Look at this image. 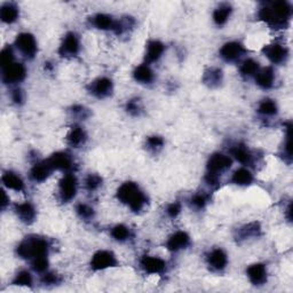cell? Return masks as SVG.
<instances>
[{
    "label": "cell",
    "mask_w": 293,
    "mask_h": 293,
    "mask_svg": "<svg viewBox=\"0 0 293 293\" xmlns=\"http://www.w3.org/2000/svg\"><path fill=\"white\" fill-rule=\"evenodd\" d=\"M117 197L133 212H140L146 203L145 195L134 182H125L117 190Z\"/></svg>",
    "instance_id": "6da1fadb"
},
{
    "label": "cell",
    "mask_w": 293,
    "mask_h": 293,
    "mask_svg": "<svg viewBox=\"0 0 293 293\" xmlns=\"http://www.w3.org/2000/svg\"><path fill=\"white\" fill-rule=\"evenodd\" d=\"M18 254L23 259H35L38 257H47L48 244L46 240L40 237H30L23 241L18 246Z\"/></svg>",
    "instance_id": "7a4b0ae2"
},
{
    "label": "cell",
    "mask_w": 293,
    "mask_h": 293,
    "mask_svg": "<svg viewBox=\"0 0 293 293\" xmlns=\"http://www.w3.org/2000/svg\"><path fill=\"white\" fill-rule=\"evenodd\" d=\"M15 45L21 54L28 58H32L37 54V51H38L35 37L28 32L20 33L18 38H16Z\"/></svg>",
    "instance_id": "3957f363"
},
{
    "label": "cell",
    "mask_w": 293,
    "mask_h": 293,
    "mask_svg": "<svg viewBox=\"0 0 293 293\" xmlns=\"http://www.w3.org/2000/svg\"><path fill=\"white\" fill-rule=\"evenodd\" d=\"M27 76L26 66L22 63H13L3 68V81L5 84H18L22 82Z\"/></svg>",
    "instance_id": "277c9868"
},
{
    "label": "cell",
    "mask_w": 293,
    "mask_h": 293,
    "mask_svg": "<svg viewBox=\"0 0 293 293\" xmlns=\"http://www.w3.org/2000/svg\"><path fill=\"white\" fill-rule=\"evenodd\" d=\"M60 197L63 202H70L77 194V179L74 174H65L58 185Z\"/></svg>",
    "instance_id": "5b68a950"
},
{
    "label": "cell",
    "mask_w": 293,
    "mask_h": 293,
    "mask_svg": "<svg viewBox=\"0 0 293 293\" xmlns=\"http://www.w3.org/2000/svg\"><path fill=\"white\" fill-rule=\"evenodd\" d=\"M117 265V259L115 254L110 251H99L92 258L91 266L95 270H103L107 268L115 267Z\"/></svg>",
    "instance_id": "8992f818"
},
{
    "label": "cell",
    "mask_w": 293,
    "mask_h": 293,
    "mask_svg": "<svg viewBox=\"0 0 293 293\" xmlns=\"http://www.w3.org/2000/svg\"><path fill=\"white\" fill-rule=\"evenodd\" d=\"M79 49H81V43H79L77 35L74 32H69L66 33L63 38L60 49H58V53H60L61 56L72 57L77 55Z\"/></svg>",
    "instance_id": "52a82bcc"
},
{
    "label": "cell",
    "mask_w": 293,
    "mask_h": 293,
    "mask_svg": "<svg viewBox=\"0 0 293 293\" xmlns=\"http://www.w3.org/2000/svg\"><path fill=\"white\" fill-rule=\"evenodd\" d=\"M245 48L237 41H229L226 43L220 49V56L227 62H235L244 55Z\"/></svg>",
    "instance_id": "ba28073f"
},
{
    "label": "cell",
    "mask_w": 293,
    "mask_h": 293,
    "mask_svg": "<svg viewBox=\"0 0 293 293\" xmlns=\"http://www.w3.org/2000/svg\"><path fill=\"white\" fill-rule=\"evenodd\" d=\"M233 164L232 158L227 155L224 154H214L210 157V160L207 162V172L219 174L224 172L227 169H229Z\"/></svg>",
    "instance_id": "9c48e42d"
},
{
    "label": "cell",
    "mask_w": 293,
    "mask_h": 293,
    "mask_svg": "<svg viewBox=\"0 0 293 293\" xmlns=\"http://www.w3.org/2000/svg\"><path fill=\"white\" fill-rule=\"evenodd\" d=\"M263 53L265 55L269 58L270 62L274 64H280L286 60L287 57V49L280 44H271L267 45L263 48Z\"/></svg>",
    "instance_id": "30bf717a"
},
{
    "label": "cell",
    "mask_w": 293,
    "mask_h": 293,
    "mask_svg": "<svg viewBox=\"0 0 293 293\" xmlns=\"http://www.w3.org/2000/svg\"><path fill=\"white\" fill-rule=\"evenodd\" d=\"M48 164L51 165L52 170L65 171L68 172L74 167V161L70 157V155L65 153H56L54 154L51 158L47 160Z\"/></svg>",
    "instance_id": "8fae6325"
},
{
    "label": "cell",
    "mask_w": 293,
    "mask_h": 293,
    "mask_svg": "<svg viewBox=\"0 0 293 293\" xmlns=\"http://www.w3.org/2000/svg\"><path fill=\"white\" fill-rule=\"evenodd\" d=\"M112 89H114L112 82L106 77L98 78L91 84V93L100 99L107 98V96L110 95L112 93Z\"/></svg>",
    "instance_id": "7c38bea8"
},
{
    "label": "cell",
    "mask_w": 293,
    "mask_h": 293,
    "mask_svg": "<svg viewBox=\"0 0 293 293\" xmlns=\"http://www.w3.org/2000/svg\"><path fill=\"white\" fill-rule=\"evenodd\" d=\"M141 267L143 268L144 271H146L148 274H162L165 271L166 263L161 258L157 257H149V255H145L141 259Z\"/></svg>",
    "instance_id": "4fadbf2b"
},
{
    "label": "cell",
    "mask_w": 293,
    "mask_h": 293,
    "mask_svg": "<svg viewBox=\"0 0 293 293\" xmlns=\"http://www.w3.org/2000/svg\"><path fill=\"white\" fill-rule=\"evenodd\" d=\"M248 277L251 280V283L254 284V285H261L267 280V270L266 266L262 265V263H254V265H251L248 270Z\"/></svg>",
    "instance_id": "5bb4252c"
},
{
    "label": "cell",
    "mask_w": 293,
    "mask_h": 293,
    "mask_svg": "<svg viewBox=\"0 0 293 293\" xmlns=\"http://www.w3.org/2000/svg\"><path fill=\"white\" fill-rule=\"evenodd\" d=\"M190 243V237L185 232H177L169 238L166 243L167 249L170 251H180L186 249Z\"/></svg>",
    "instance_id": "9a60e30c"
},
{
    "label": "cell",
    "mask_w": 293,
    "mask_h": 293,
    "mask_svg": "<svg viewBox=\"0 0 293 293\" xmlns=\"http://www.w3.org/2000/svg\"><path fill=\"white\" fill-rule=\"evenodd\" d=\"M207 262L213 270H223L228 263V257L224 250L215 249L208 254Z\"/></svg>",
    "instance_id": "2e32d148"
},
{
    "label": "cell",
    "mask_w": 293,
    "mask_h": 293,
    "mask_svg": "<svg viewBox=\"0 0 293 293\" xmlns=\"http://www.w3.org/2000/svg\"><path fill=\"white\" fill-rule=\"evenodd\" d=\"M15 212L18 216L20 217V220L24 224L30 225L36 219V210L33 207V205L31 203H21L18 204L15 207Z\"/></svg>",
    "instance_id": "e0dca14e"
},
{
    "label": "cell",
    "mask_w": 293,
    "mask_h": 293,
    "mask_svg": "<svg viewBox=\"0 0 293 293\" xmlns=\"http://www.w3.org/2000/svg\"><path fill=\"white\" fill-rule=\"evenodd\" d=\"M165 51V46L158 40H152L146 45L145 51V61L146 63H153L161 58Z\"/></svg>",
    "instance_id": "ac0fdd59"
},
{
    "label": "cell",
    "mask_w": 293,
    "mask_h": 293,
    "mask_svg": "<svg viewBox=\"0 0 293 293\" xmlns=\"http://www.w3.org/2000/svg\"><path fill=\"white\" fill-rule=\"evenodd\" d=\"M20 15L19 8L16 5L12 3H6L2 6V10H0V19L4 23L12 24L18 21Z\"/></svg>",
    "instance_id": "d6986e66"
},
{
    "label": "cell",
    "mask_w": 293,
    "mask_h": 293,
    "mask_svg": "<svg viewBox=\"0 0 293 293\" xmlns=\"http://www.w3.org/2000/svg\"><path fill=\"white\" fill-rule=\"evenodd\" d=\"M52 167L48 164V162H43V163H38L35 166L32 167L31 172H30V177L36 182H43L46 179L48 178V175L52 172Z\"/></svg>",
    "instance_id": "ffe728a7"
},
{
    "label": "cell",
    "mask_w": 293,
    "mask_h": 293,
    "mask_svg": "<svg viewBox=\"0 0 293 293\" xmlns=\"http://www.w3.org/2000/svg\"><path fill=\"white\" fill-rule=\"evenodd\" d=\"M274 81H275V74L274 70L269 68H265L262 70H259L258 74L255 75V82L261 89L268 90L270 89L271 86L274 85Z\"/></svg>",
    "instance_id": "44dd1931"
},
{
    "label": "cell",
    "mask_w": 293,
    "mask_h": 293,
    "mask_svg": "<svg viewBox=\"0 0 293 293\" xmlns=\"http://www.w3.org/2000/svg\"><path fill=\"white\" fill-rule=\"evenodd\" d=\"M3 185L5 186L7 189L14 190V191H22L24 189V182L18 174L13 172H6L3 174L2 178Z\"/></svg>",
    "instance_id": "7402d4cb"
},
{
    "label": "cell",
    "mask_w": 293,
    "mask_h": 293,
    "mask_svg": "<svg viewBox=\"0 0 293 293\" xmlns=\"http://www.w3.org/2000/svg\"><path fill=\"white\" fill-rule=\"evenodd\" d=\"M224 74L219 68H211L205 71L203 82L208 87H217L223 83Z\"/></svg>",
    "instance_id": "603a6c76"
},
{
    "label": "cell",
    "mask_w": 293,
    "mask_h": 293,
    "mask_svg": "<svg viewBox=\"0 0 293 293\" xmlns=\"http://www.w3.org/2000/svg\"><path fill=\"white\" fill-rule=\"evenodd\" d=\"M66 141L71 146L78 148L86 141V133L81 126H74L66 136Z\"/></svg>",
    "instance_id": "cb8c5ba5"
},
{
    "label": "cell",
    "mask_w": 293,
    "mask_h": 293,
    "mask_svg": "<svg viewBox=\"0 0 293 293\" xmlns=\"http://www.w3.org/2000/svg\"><path fill=\"white\" fill-rule=\"evenodd\" d=\"M232 12V6L228 5V4H223V5H220L213 12V21H214L216 26H224V24L227 23Z\"/></svg>",
    "instance_id": "d4e9b609"
},
{
    "label": "cell",
    "mask_w": 293,
    "mask_h": 293,
    "mask_svg": "<svg viewBox=\"0 0 293 293\" xmlns=\"http://www.w3.org/2000/svg\"><path fill=\"white\" fill-rule=\"evenodd\" d=\"M134 79L141 84H150L154 81V72L148 64H141L134 70Z\"/></svg>",
    "instance_id": "484cf974"
},
{
    "label": "cell",
    "mask_w": 293,
    "mask_h": 293,
    "mask_svg": "<svg viewBox=\"0 0 293 293\" xmlns=\"http://www.w3.org/2000/svg\"><path fill=\"white\" fill-rule=\"evenodd\" d=\"M232 180L237 186H249L253 181V175L248 169L241 167L234 172Z\"/></svg>",
    "instance_id": "4316f807"
},
{
    "label": "cell",
    "mask_w": 293,
    "mask_h": 293,
    "mask_svg": "<svg viewBox=\"0 0 293 293\" xmlns=\"http://www.w3.org/2000/svg\"><path fill=\"white\" fill-rule=\"evenodd\" d=\"M230 153H232L233 157L236 161L242 163V164H250L251 161H252V155H251L249 149L245 145L237 144L234 148H232Z\"/></svg>",
    "instance_id": "83f0119b"
},
{
    "label": "cell",
    "mask_w": 293,
    "mask_h": 293,
    "mask_svg": "<svg viewBox=\"0 0 293 293\" xmlns=\"http://www.w3.org/2000/svg\"><path fill=\"white\" fill-rule=\"evenodd\" d=\"M93 24L101 30H114L116 21L107 14H98L93 18Z\"/></svg>",
    "instance_id": "f1b7e54d"
},
{
    "label": "cell",
    "mask_w": 293,
    "mask_h": 293,
    "mask_svg": "<svg viewBox=\"0 0 293 293\" xmlns=\"http://www.w3.org/2000/svg\"><path fill=\"white\" fill-rule=\"evenodd\" d=\"M259 234H260V226H259L258 223H251L238 230L237 237L240 240H248L250 237L258 236Z\"/></svg>",
    "instance_id": "f546056e"
},
{
    "label": "cell",
    "mask_w": 293,
    "mask_h": 293,
    "mask_svg": "<svg viewBox=\"0 0 293 293\" xmlns=\"http://www.w3.org/2000/svg\"><path fill=\"white\" fill-rule=\"evenodd\" d=\"M258 111L263 116H274L277 114V104L270 99H266L259 104Z\"/></svg>",
    "instance_id": "4dcf8cb0"
},
{
    "label": "cell",
    "mask_w": 293,
    "mask_h": 293,
    "mask_svg": "<svg viewBox=\"0 0 293 293\" xmlns=\"http://www.w3.org/2000/svg\"><path fill=\"white\" fill-rule=\"evenodd\" d=\"M259 71V63L253 58H248V60H245L243 62L242 65H241V72L242 75H244V76H255V75L258 74Z\"/></svg>",
    "instance_id": "1f68e13d"
},
{
    "label": "cell",
    "mask_w": 293,
    "mask_h": 293,
    "mask_svg": "<svg viewBox=\"0 0 293 293\" xmlns=\"http://www.w3.org/2000/svg\"><path fill=\"white\" fill-rule=\"evenodd\" d=\"M111 236L118 242H125L129 237V229L124 225H117L111 230Z\"/></svg>",
    "instance_id": "d6a6232c"
},
{
    "label": "cell",
    "mask_w": 293,
    "mask_h": 293,
    "mask_svg": "<svg viewBox=\"0 0 293 293\" xmlns=\"http://www.w3.org/2000/svg\"><path fill=\"white\" fill-rule=\"evenodd\" d=\"M15 285H20V286H30L32 284V276L27 270H22L15 276L14 282Z\"/></svg>",
    "instance_id": "836d02e7"
},
{
    "label": "cell",
    "mask_w": 293,
    "mask_h": 293,
    "mask_svg": "<svg viewBox=\"0 0 293 293\" xmlns=\"http://www.w3.org/2000/svg\"><path fill=\"white\" fill-rule=\"evenodd\" d=\"M102 185V178L98 174H90L85 180V187L87 190L94 191Z\"/></svg>",
    "instance_id": "e575fe53"
},
{
    "label": "cell",
    "mask_w": 293,
    "mask_h": 293,
    "mask_svg": "<svg viewBox=\"0 0 293 293\" xmlns=\"http://www.w3.org/2000/svg\"><path fill=\"white\" fill-rule=\"evenodd\" d=\"M32 268L37 273H44L48 268L47 257H38L32 259Z\"/></svg>",
    "instance_id": "d590c367"
},
{
    "label": "cell",
    "mask_w": 293,
    "mask_h": 293,
    "mask_svg": "<svg viewBox=\"0 0 293 293\" xmlns=\"http://www.w3.org/2000/svg\"><path fill=\"white\" fill-rule=\"evenodd\" d=\"M76 211L82 219L90 220L94 216V210L87 204H79L76 208Z\"/></svg>",
    "instance_id": "8d00e7d4"
},
{
    "label": "cell",
    "mask_w": 293,
    "mask_h": 293,
    "mask_svg": "<svg viewBox=\"0 0 293 293\" xmlns=\"http://www.w3.org/2000/svg\"><path fill=\"white\" fill-rule=\"evenodd\" d=\"M163 145H164V140H163V137L161 136H150L148 137V140H146V146H148L149 150H152V152H158V150H161L163 148Z\"/></svg>",
    "instance_id": "74e56055"
},
{
    "label": "cell",
    "mask_w": 293,
    "mask_h": 293,
    "mask_svg": "<svg viewBox=\"0 0 293 293\" xmlns=\"http://www.w3.org/2000/svg\"><path fill=\"white\" fill-rule=\"evenodd\" d=\"M2 66H7L14 62V52L12 47H6L2 52Z\"/></svg>",
    "instance_id": "f35d334b"
},
{
    "label": "cell",
    "mask_w": 293,
    "mask_h": 293,
    "mask_svg": "<svg viewBox=\"0 0 293 293\" xmlns=\"http://www.w3.org/2000/svg\"><path fill=\"white\" fill-rule=\"evenodd\" d=\"M206 203H207V198L204 194H196L192 196V198H191L192 206H194L195 208H197V210H202V208H204Z\"/></svg>",
    "instance_id": "ab89813d"
},
{
    "label": "cell",
    "mask_w": 293,
    "mask_h": 293,
    "mask_svg": "<svg viewBox=\"0 0 293 293\" xmlns=\"http://www.w3.org/2000/svg\"><path fill=\"white\" fill-rule=\"evenodd\" d=\"M127 111L129 112L131 115H139L140 111H141V107H140V103L139 101H136V100H132V101H129L127 103Z\"/></svg>",
    "instance_id": "60d3db41"
},
{
    "label": "cell",
    "mask_w": 293,
    "mask_h": 293,
    "mask_svg": "<svg viewBox=\"0 0 293 293\" xmlns=\"http://www.w3.org/2000/svg\"><path fill=\"white\" fill-rule=\"evenodd\" d=\"M167 214L171 217H177L180 212H181V206H180L179 203H172L171 205H169V207H167Z\"/></svg>",
    "instance_id": "b9f144b4"
},
{
    "label": "cell",
    "mask_w": 293,
    "mask_h": 293,
    "mask_svg": "<svg viewBox=\"0 0 293 293\" xmlns=\"http://www.w3.org/2000/svg\"><path fill=\"white\" fill-rule=\"evenodd\" d=\"M43 282L45 284H57L60 282V278H58V276L54 273H47L44 275L43 277Z\"/></svg>",
    "instance_id": "7bdbcfd3"
},
{
    "label": "cell",
    "mask_w": 293,
    "mask_h": 293,
    "mask_svg": "<svg viewBox=\"0 0 293 293\" xmlns=\"http://www.w3.org/2000/svg\"><path fill=\"white\" fill-rule=\"evenodd\" d=\"M72 112H74V115L75 116H78L79 118L83 119V118H86L87 116H89V114H87V110L84 107H75L72 109Z\"/></svg>",
    "instance_id": "ee69618b"
},
{
    "label": "cell",
    "mask_w": 293,
    "mask_h": 293,
    "mask_svg": "<svg viewBox=\"0 0 293 293\" xmlns=\"http://www.w3.org/2000/svg\"><path fill=\"white\" fill-rule=\"evenodd\" d=\"M12 99H13V101L15 103H22L23 100H24L22 91H21V90H14L13 94H12Z\"/></svg>",
    "instance_id": "f6af8a7d"
}]
</instances>
